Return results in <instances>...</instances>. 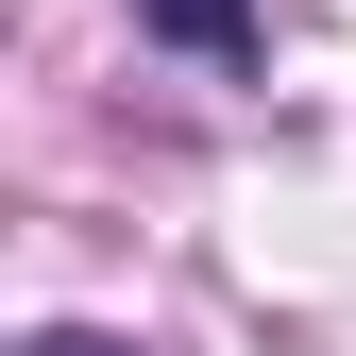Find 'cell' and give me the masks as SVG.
<instances>
[{"mask_svg":"<svg viewBox=\"0 0 356 356\" xmlns=\"http://www.w3.org/2000/svg\"><path fill=\"white\" fill-rule=\"evenodd\" d=\"M153 34H187V51H238V0H153Z\"/></svg>","mask_w":356,"mask_h":356,"instance_id":"1","label":"cell"},{"mask_svg":"<svg viewBox=\"0 0 356 356\" xmlns=\"http://www.w3.org/2000/svg\"><path fill=\"white\" fill-rule=\"evenodd\" d=\"M17 356H119V339H85V323H51V339H17Z\"/></svg>","mask_w":356,"mask_h":356,"instance_id":"2","label":"cell"}]
</instances>
